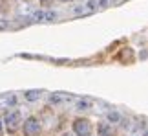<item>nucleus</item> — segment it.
Listing matches in <instances>:
<instances>
[{"mask_svg": "<svg viewBox=\"0 0 148 136\" xmlns=\"http://www.w3.org/2000/svg\"><path fill=\"white\" fill-rule=\"evenodd\" d=\"M93 131H95V127L88 118H82V116L73 118V121H71L73 136H93Z\"/></svg>", "mask_w": 148, "mask_h": 136, "instance_id": "7ed1b4c3", "label": "nucleus"}, {"mask_svg": "<svg viewBox=\"0 0 148 136\" xmlns=\"http://www.w3.org/2000/svg\"><path fill=\"white\" fill-rule=\"evenodd\" d=\"M22 112L18 109H9L8 112L2 114V121H4V131L5 134L9 136H15L16 133L20 131V125H22Z\"/></svg>", "mask_w": 148, "mask_h": 136, "instance_id": "f257e3e1", "label": "nucleus"}, {"mask_svg": "<svg viewBox=\"0 0 148 136\" xmlns=\"http://www.w3.org/2000/svg\"><path fill=\"white\" fill-rule=\"evenodd\" d=\"M22 2H24V4H35L37 0H22Z\"/></svg>", "mask_w": 148, "mask_h": 136, "instance_id": "9d476101", "label": "nucleus"}, {"mask_svg": "<svg viewBox=\"0 0 148 136\" xmlns=\"http://www.w3.org/2000/svg\"><path fill=\"white\" fill-rule=\"evenodd\" d=\"M40 90H27V92L24 94V98L27 99V101H37L38 98H40Z\"/></svg>", "mask_w": 148, "mask_h": 136, "instance_id": "39448f33", "label": "nucleus"}, {"mask_svg": "<svg viewBox=\"0 0 148 136\" xmlns=\"http://www.w3.org/2000/svg\"><path fill=\"white\" fill-rule=\"evenodd\" d=\"M5 131H4V121H2V114H0V136H4Z\"/></svg>", "mask_w": 148, "mask_h": 136, "instance_id": "6e6552de", "label": "nucleus"}, {"mask_svg": "<svg viewBox=\"0 0 148 136\" xmlns=\"http://www.w3.org/2000/svg\"><path fill=\"white\" fill-rule=\"evenodd\" d=\"M20 133L22 136H40L42 134V121L40 118L31 114L22 120V125H20Z\"/></svg>", "mask_w": 148, "mask_h": 136, "instance_id": "f03ea898", "label": "nucleus"}, {"mask_svg": "<svg viewBox=\"0 0 148 136\" xmlns=\"http://www.w3.org/2000/svg\"><path fill=\"white\" fill-rule=\"evenodd\" d=\"M60 136H73V133H68V131H66V133H62Z\"/></svg>", "mask_w": 148, "mask_h": 136, "instance_id": "9b49d317", "label": "nucleus"}, {"mask_svg": "<svg viewBox=\"0 0 148 136\" xmlns=\"http://www.w3.org/2000/svg\"><path fill=\"white\" fill-rule=\"evenodd\" d=\"M93 133H97V136H113V125L110 121H101L97 123Z\"/></svg>", "mask_w": 148, "mask_h": 136, "instance_id": "20e7f679", "label": "nucleus"}, {"mask_svg": "<svg viewBox=\"0 0 148 136\" xmlns=\"http://www.w3.org/2000/svg\"><path fill=\"white\" fill-rule=\"evenodd\" d=\"M57 2H60V4H71V2H75V0H57Z\"/></svg>", "mask_w": 148, "mask_h": 136, "instance_id": "1a4fd4ad", "label": "nucleus"}, {"mask_svg": "<svg viewBox=\"0 0 148 136\" xmlns=\"http://www.w3.org/2000/svg\"><path fill=\"white\" fill-rule=\"evenodd\" d=\"M37 2H38V6H40V8L49 9V8H53V6L57 4V0H37Z\"/></svg>", "mask_w": 148, "mask_h": 136, "instance_id": "423d86ee", "label": "nucleus"}, {"mask_svg": "<svg viewBox=\"0 0 148 136\" xmlns=\"http://www.w3.org/2000/svg\"><path fill=\"white\" fill-rule=\"evenodd\" d=\"M119 118H121V116H119L117 112H110V114H108V121H110V123H115V121H119Z\"/></svg>", "mask_w": 148, "mask_h": 136, "instance_id": "0eeeda50", "label": "nucleus"}]
</instances>
